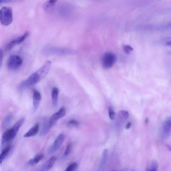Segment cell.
Instances as JSON below:
<instances>
[{
	"label": "cell",
	"instance_id": "4dcf8cb0",
	"mask_svg": "<svg viewBox=\"0 0 171 171\" xmlns=\"http://www.w3.org/2000/svg\"><path fill=\"white\" fill-rule=\"evenodd\" d=\"M49 2L53 5L55 4L56 2L57 1V0H49Z\"/></svg>",
	"mask_w": 171,
	"mask_h": 171
},
{
	"label": "cell",
	"instance_id": "f1b7e54d",
	"mask_svg": "<svg viewBox=\"0 0 171 171\" xmlns=\"http://www.w3.org/2000/svg\"><path fill=\"white\" fill-rule=\"evenodd\" d=\"M3 51L2 49L0 48V67L2 65Z\"/></svg>",
	"mask_w": 171,
	"mask_h": 171
},
{
	"label": "cell",
	"instance_id": "e0dca14e",
	"mask_svg": "<svg viewBox=\"0 0 171 171\" xmlns=\"http://www.w3.org/2000/svg\"><path fill=\"white\" fill-rule=\"evenodd\" d=\"M59 90L56 87L53 88L51 92V98L54 107H56L58 104V97Z\"/></svg>",
	"mask_w": 171,
	"mask_h": 171
},
{
	"label": "cell",
	"instance_id": "3957f363",
	"mask_svg": "<svg viewBox=\"0 0 171 171\" xmlns=\"http://www.w3.org/2000/svg\"><path fill=\"white\" fill-rule=\"evenodd\" d=\"M22 64L21 58L18 56L14 55L9 58L7 62V66L9 70H15L20 68Z\"/></svg>",
	"mask_w": 171,
	"mask_h": 171
},
{
	"label": "cell",
	"instance_id": "f546056e",
	"mask_svg": "<svg viewBox=\"0 0 171 171\" xmlns=\"http://www.w3.org/2000/svg\"><path fill=\"white\" fill-rule=\"evenodd\" d=\"M131 126V123L130 122H129L126 125L125 128L127 129H130Z\"/></svg>",
	"mask_w": 171,
	"mask_h": 171
},
{
	"label": "cell",
	"instance_id": "52a82bcc",
	"mask_svg": "<svg viewBox=\"0 0 171 171\" xmlns=\"http://www.w3.org/2000/svg\"><path fill=\"white\" fill-rule=\"evenodd\" d=\"M66 110L65 108L64 107H61L58 111L51 116L49 121L50 124L53 127L58 120L64 117L66 115Z\"/></svg>",
	"mask_w": 171,
	"mask_h": 171
},
{
	"label": "cell",
	"instance_id": "7c38bea8",
	"mask_svg": "<svg viewBox=\"0 0 171 171\" xmlns=\"http://www.w3.org/2000/svg\"><path fill=\"white\" fill-rule=\"evenodd\" d=\"M41 98V96L40 92L37 90H35L33 95L34 110L35 112L37 111L39 107Z\"/></svg>",
	"mask_w": 171,
	"mask_h": 171
},
{
	"label": "cell",
	"instance_id": "83f0119b",
	"mask_svg": "<svg viewBox=\"0 0 171 171\" xmlns=\"http://www.w3.org/2000/svg\"><path fill=\"white\" fill-rule=\"evenodd\" d=\"M124 50L126 53L129 54L130 52L131 51H133V49L131 46L129 45H127L124 47Z\"/></svg>",
	"mask_w": 171,
	"mask_h": 171
},
{
	"label": "cell",
	"instance_id": "d4e9b609",
	"mask_svg": "<svg viewBox=\"0 0 171 171\" xmlns=\"http://www.w3.org/2000/svg\"><path fill=\"white\" fill-rule=\"evenodd\" d=\"M12 118V115H9L7 116L5 119L2 123L3 126L5 127L7 126L8 125L9 123L11 121Z\"/></svg>",
	"mask_w": 171,
	"mask_h": 171
},
{
	"label": "cell",
	"instance_id": "ac0fdd59",
	"mask_svg": "<svg viewBox=\"0 0 171 171\" xmlns=\"http://www.w3.org/2000/svg\"><path fill=\"white\" fill-rule=\"evenodd\" d=\"M12 147L11 146H8L3 150L2 154L0 155V157L3 160L7 157L10 153L12 150Z\"/></svg>",
	"mask_w": 171,
	"mask_h": 171
},
{
	"label": "cell",
	"instance_id": "2e32d148",
	"mask_svg": "<svg viewBox=\"0 0 171 171\" xmlns=\"http://www.w3.org/2000/svg\"><path fill=\"white\" fill-rule=\"evenodd\" d=\"M44 157L43 154H38L36 155L33 159H30L27 163V165L34 166L36 165L40 161L42 160Z\"/></svg>",
	"mask_w": 171,
	"mask_h": 171
},
{
	"label": "cell",
	"instance_id": "277c9868",
	"mask_svg": "<svg viewBox=\"0 0 171 171\" xmlns=\"http://www.w3.org/2000/svg\"><path fill=\"white\" fill-rule=\"evenodd\" d=\"M116 61L117 57L114 54L110 52L106 53L103 57V66L105 69L110 68L114 65Z\"/></svg>",
	"mask_w": 171,
	"mask_h": 171
},
{
	"label": "cell",
	"instance_id": "603a6c76",
	"mask_svg": "<svg viewBox=\"0 0 171 171\" xmlns=\"http://www.w3.org/2000/svg\"><path fill=\"white\" fill-rule=\"evenodd\" d=\"M79 124V122L75 119H72L67 123V125L70 127H76Z\"/></svg>",
	"mask_w": 171,
	"mask_h": 171
},
{
	"label": "cell",
	"instance_id": "30bf717a",
	"mask_svg": "<svg viewBox=\"0 0 171 171\" xmlns=\"http://www.w3.org/2000/svg\"><path fill=\"white\" fill-rule=\"evenodd\" d=\"M51 63L50 61H48L41 68L37 71L39 74L41 79H43L46 76L51 66Z\"/></svg>",
	"mask_w": 171,
	"mask_h": 171
},
{
	"label": "cell",
	"instance_id": "5b68a950",
	"mask_svg": "<svg viewBox=\"0 0 171 171\" xmlns=\"http://www.w3.org/2000/svg\"><path fill=\"white\" fill-rule=\"evenodd\" d=\"M30 33L29 31H26L25 34L20 37H18L15 39L11 41L7 44L5 47L6 51L11 50L15 45L20 44L23 42L29 36Z\"/></svg>",
	"mask_w": 171,
	"mask_h": 171
},
{
	"label": "cell",
	"instance_id": "6da1fadb",
	"mask_svg": "<svg viewBox=\"0 0 171 171\" xmlns=\"http://www.w3.org/2000/svg\"><path fill=\"white\" fill-rule=\"evenodd\" d=\"M41 80L39 74L36 72L32 74L28 78L19 84L18 88L19 90L22 91L29 87L36 84Z\"/></svg>",
	"mask_w": 171,
	"mask_h": 171
},
{
	"label": "cell",
	"instance_id": "8992f818",
	"mask_svg": "<svg viewBox=\"0 0 171 171\" xmlns=\"http://www.w3.org/2000/svg\"><path fill=\"white\" fill-rule=\"evenodd\" d=\"M17 133L12 128L5 131L2 136V144L7 143L13 140Z\"/></svg>",
	"mask_w": 171,
	"mask_h": 171
},
{
	"label": "cell",
	"instance_id": "ba28073f",
	"mask_svg": "<svg viewBox=\"0 0 171 171\" xmlns=\"http://www.w3.org/2000/svg\"><path fill=\"white\" fill-rule=\"evenodd\" d=\"M47 50V53H54L57 54H76L77 52L76 51L73 50L61 49L55 48H48L45 49Z\"/></svg>",
	"mask_w": 171,
	"mask_h": 171
},
{
	"label": "cell",
	"instance_id": "44dd1931",
	"mask_svg": "<svg viewBox=\"0 0 171 171\" xmlns=\"http://www.w3.org/2000/svg\"><path fill=\"white\" fill-rule=\"evenodd\" d=\"M78 165L76 163H74L70 164L67 168L65 171H73L75 170L77 167H78Z\"/></svg>",
	"mask_w": 171,
	"mask_h": 171
},
{
	"label": "cell",
	"instance_id": "484cf974",
	"mask_svg": "<svg viewBox=\"0 0 171 171\" xmlns=\"http://www.w3.org/2000/svg\"><path fill=\"white\" fill-rule=\"evenodd\" d=\"M108 114L109 118L111 120H113L115 118V114L113 109L110 106L108 108Z\"/></svg>",
	"mask_w": 171,
	"mask_h": 171
},
{
	"label": "cell",
	"instance_id": "8fae6325",
	"mask_svg": "<svg viewBox=\"0 0 171 171\" xmlns=\"http://www.w3.org/2000/svg\"><path fill=\"white\" fill-rule=\"evenodd\" d=\"M171 119L170 117H168L164 121L163 126V132L165 138L169 136L171 133Z\"/></svg>",
	"mask_w": 171,
	"mask_h": 171
},
{
	"label": "cell",
	"instance_id": "4fadbf2b",
	"mask_svg": "<svg viewBox=\"0 0 171 171\" xmlns=\"http://www.w3.org/2000/svg\"><path fill=\"white\" fill-rule=\"evenodd\" d=\"M108 152L107 149H105L103 151L100 162L98 168V171L102 170L105 167L108 159Z\"/></svg>",
	"mask_w": 171,
	"mask_h": 171
},
{
	"label": "cell",
	"instance_id": "836d02e7",
	"mask_svg": "<svg viewBox=\"0 0 171 171\" xmlns=\"http://www.w3.org/2000/svg\"><path fill=\"white\" fill-rule=\"evenodd\" d=\"M148 119L147 118H146V123H148Z\"/></svg>",
	"mask_w": 171,
	"mask_h": 171
},
{
	"label": "cell",
	"instance_id": "9c48e42d",
	"mask_svg": "<svg viewBox=\"0 0 171 171\" xmlns=\"http://www.w3.org/2000/svg\"><path fill=\"white\" fill-rule=\"evenodd\" d=\"M65 136L63 134H61L55 140L52 146L49 150L50 153H53L58 150L63 143Z\"/></svg>",
	"mask_w": 171,
	"mask_h": 171
},
{
	"label": "cell",
	"instance_id": "7402d4cb",
	"mask_svg": "<svg viewBox=\"0 0 171 171\" xmlns=\"http://www.w3.org/2000/svg\"><path fill=\"white\" fill-rule=\"evenodd\" d=\"M119 115L123 119L126 120L129 117V114L127 111L122 110L119 113Z\"/></svg>",
	"mask_w": 171,
	"mask_h": 171
},
{
	"label": "cell",
	"instance_id": "7a4b0ae2",
	"mask_svg": "<svg viewBox=\"0 0 171 171\" xmlns=\"http://www.w3.org/2000/svg\"><path fill=\"white\" fill-rule=\"evenodd\" d=\"M12 21V12L10 8L3 7L0 9V23L5 26L11 24Z\"/></svg>",
	"mask_w": 171,
	"mask_h": 171
},
{
	"label": "cell",
	"instance_id": "ffe728a7",
	"mask_svg": "<svg viewBox=\"0 0 171 171\" xmlns=\"http://www.w3.org/2000/svg\"><path fill=\"white\" fill-rule=\"evenodd\" d=\"M54 6V5L51 4L48 1L44 5V11L47 13H50L53 10Z\"/></svg>",
	"mask_w": 171,
	"mask_h": 171
},
{
	"label": "cell",
	"instance_id": "d6986e66",
	"mask_svg": "<svg viewBox=\"0 0 171 171\" xmlns=\"http://www.w3.org/2000/svg\"><path fill=\"white\" fill-rule=\"evenodd\" d=\"M25 120V119L24 118H21L20 120H19L16 123L12 128L18 133L19 129H20L22 125L23 124Z\"/></svg>",
	"mask_w": 171,
	"mask_h": 171
},
{
	"label": "cell",
	"instance_id": "1f68e13d",
	"mask_svg": "<svg viewBox=\"0 0 171 171\" xmlns=\"http://www.w3.org/2000/svg\"><path fill=\"white\" fill-rule=\"evenodd\" d=\"M2 161H3V160L1 159V157H0V164H1V163H2Z\"/></svg>",
	"mask_w": 171,
	"mask_h": 171
},
{
	"label": "cell",
	"instance_id": "d6a6232c",
	"mask_svg": "<svg viewBox=\"0 0 171 171\" xmlns=\"http://www.w3.org/2000/svg\"><path fill=\"white\" fill-rule=\"evenodd\" d=\"M4 2H3V0H0V5H1L2 3Z\"/></svg>",
	"mask_w": 171,
	"mask_h": 171
},
{
	"label": "cell",
	"instance_id": "4316f807",
	"mask_svg": "<svg viewBox=\"0 0 171 171\" xmlns=\"http://www.w3.org/2000/svg\"><path fill=\"white\" fill-rule=\"evenodd\" d=\"M72 148V145L71 143H69L67 145L65 152H64V154L65 156H67L69 155L71 151Z\"/></svg>",
	"mask_w": 171,
	"mask_h": 171
},
{
	"label": "cell",
	"instance_id": "5bb4252c",
	"mask_svg": "<svg viewBox=\"0 0 171 171\" xmlns=\"http://www.w3.org/2000/svg\"><path fill=\"white\" fill-rule=\"evenodd\" d=\"M56 160V158L55 157H51L41 167V170L46 171L49 170L52 167Z\"/></svg>",
	"mask_w": 171,
	"mask_h": 171
},
{
	"label": "cell",
	"instance_id": "9a60e30c",
	"mask_svg": "<svg viewBox=\"0 0 171 171\" xmlns=\"http://www.w3.org/2000/svg\"><path fill=\"white\" fill-rule=\"evenodd\" d=\"M39 129V125L37 123L32 127L27 133L24 135V137H29L35 136L38 133Z\"/></svg>",
	"mask_w": 171,
	"mask_h": 171
},
{
	"label": "cell",
	"instance_id": "cb8c5ba5",
	"mask_svg": "<svg viewBox=\"0 0 171 171\" xmlns=\"http://www.w3.org/2000/svg\"><path fill=\"white\" fill-rule=\"evenodd\" d=\"M158 164L157 161L156 160H154L152 161L151 163V169L150 170L153 171H156L157 170L158 168Z\"/></svg>",
	"mask_w": 171,
	"mask_h": 171
}]
</instances>
